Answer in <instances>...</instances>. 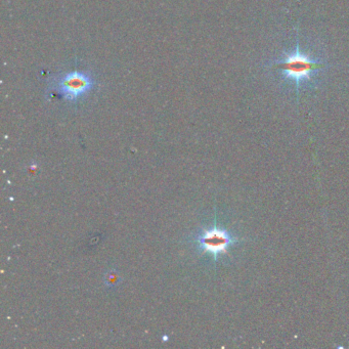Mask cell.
Listing matches in <instances>:
<instances>
[{"label":"cell","instance_id":"cell-1","mask_svg":"<svg viewBox=\"0 0 349 349\" xmlns=\"http://www.w3.org/2000/svg\"><path fill=\"white\" fill-rule=\"evenodd\" d=\"M292 41L271 60L269 70L285 91L302 95L323 83L329 65L315 44L302 41L297 34Z\"/></svg>","mask_w":349,"mask_h":349},{"label":"cell","instance_id":"cell-2","mask_svg":"<svg viewBox=\"0 0 349 349\" xmlns=\"http://www.w3.org/2000/svg\"><path fill=\"white\" fill-rule=\"evenodd\" d=\"M97 88V76L90 69L76 68L49 75L45 95L66 104L77 105L88 99Z\"/></svg>","mask_w":349,"mask_h":349},{"label":"cell","instance_id":"cell-3","mask_svg":"<svg viewBox=\"0 0 349 349\" xmlns=\"http://www.w3.org/2000/svg\"><path fill=\"white\" fill-rule=\"evenodd\" d=\"M196 242L198 243L200 250L211 254L214 259L217 260L219 255L229 252L230 248L238 242V238L233 236L227 230L219 228L214 224L211 229L206 230L199 235Z\"/></svg>","mask_w":349,"mask_h":349}]
</instances>
